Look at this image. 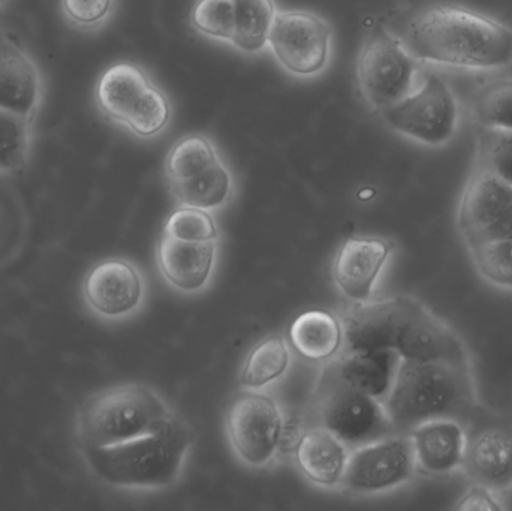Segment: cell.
Masks as SVG:
<instances>
[{
    "instance_id": "6da1fadb",
    "label": "cell",
    "mask_w": 512,
    "mask_h": 511,
    "mask_svg": "<svg viewBox=\"0 0 512 511\" xmlns=\"http://www.w3.org/2000/svg\"><path fill=\"white\" fill-rule=\"evenodd\" d=\"M384 24L421 65L468 71L512 65V27L465 6L418 3L400 9Z\"/></svg>"
},
{
    "instance_id": "7a4b0ae2",
    "label": "cell",
    "mask_w": 512,
    "mask_h": 511,
    "mask_svg": "<svg viewBox=\"0 0 512 511\" xmlns=\"http://www.w3.org/2000/svg\"><path fill=\"white\" fill-rule=\"evenodd\" d=\"M477 402L471 365L400 359L385 411L396 434H408L429 420H462Z\"/></svg>"
},
{
    "instance_id": "3957f363",
    "label": "cell",
    "mask_w": 512,
    "mask_h": 511,
    "mask_svg": "<svg viewBox=\"0 0 512 511\" xmlns=\"http://www.w3.org/2000/svg\"><path fill=\"white\" fill-rule=\"evenodd\" d=\"M191 429L176 416L153 434L113 446H80L92 473L101 482L116 488L165 489L173 486L182 473Z\"/></svg>"
},
{
    "instance_id": "277c9868",
    "label": "cell",
    "mask_w": 512,
    "mask_h": 511,
    "mask_svg": "<svg viewBox=\"0 0 512 511\" xmlns=\"http://www.w3.org/2000/svg\"><path fill=\"white\" fill-rule=\"evenodd\" d=\"M161 396L147 386L126 384L90 396L77 416L80 446L104 447L153 434L173 419Z\"/></svg>"
},
{
    "instance_id": "5b68a950",
    "label": "cell",
    "mask_w": 512,
    "mask_h": 511,
    "mask_svg": "<svg viewBox=\"0 0 512 511\" xmlns=\"http://www.w3.org/2000/svg\"><path fill=\"white\" fill-rule=\"evenodd\" d=\"M424 65L378 21L367 30L355 62L358 95L376 116L402 101L420 83Z\"/></svg>"
},
{
    "instance_id": "8992f818",
    "label": "cell",
    "mask_w": 512,
    "mask_h": 511,
    "mask_svg": "<svg viewBox=\"0 0 512 511\" xmlns=\"http://www.w3.org/2000/svg\"><path fill=\"white\" fill-rule=\"evenodd\" d=\"M388 129L426 147H442L456 137L460 107L447 81L424 71L420 83L402 101L379 114Z\"/></svg>"
},
{
    "instance_id": "52a82bcc",
    "label": "cell",
    "mask_w": 512,
    "mask_h": 511,
    "mask_svg": "<svg viewBox=\"0 0 512 511\" xmlns=\"http://www.w3.org/2000/svg\"><path fill=\"white\" fill-rule=\"evenodd\" d=\"M267 50L277 65L300 80L321 77L333 56V27L318 12L277 11Z\"/></svg>"
},
{
    "instance_id": "ba28073f",
    "label": "cell",
    "mask_w": 512,
    "mask_h": 511,
    "mask_svg": "<svg viewBox=\"0 0 512 511\" xmlns=\"http://www.w3.org/2000/svg\"><path fill=\"white\" fill-rule=\"evenodd\" d=\"M319 422L348 449L396 434L382 401L340 383L328 372L319 384Z\"/></svg>"
},
{
    "instance_id": "9c48e42d",
    "label": "cell",
    "mask_w": 512,
    "mask_h": 511,
    "mask_svg": "<svg viewBox=\"0 0 512 511\" xmlns=\"http://www.w3.org/2000/svg\"><path fill=\"white\" fill-rule=\"evenodd\" d=\"M417 474L408 434H391L349 453L342 486L358 495L385 494Z\"/></svg>"
},
{
    "instance_id": "30bf717a",
    "label": "cell",
    "mask_w": 512,
    "mask_h": 511,
    "mask_svg": "<svg viewBox=\"0 0 512 511\" xmlns=\"http://www.w3.org/2000/svg\"><path fill=\"white\" fill-rule=\"evenodd\" d=\"M457 224L468 249L512 239V185L475 167L460 200Z\"/></svg>"
},
{
    "instance_id": "8fae6325",
    "label": "cell",
    "mask_w": 512,
    "mask_h": 511,
    "mask_svg": "<svg viewBox=\"0 0 512 511\" xmlns=\"http://www.w3.org/2000/svg\"><path fill=\"white\" fill-rule=\"evenodd\" d=\"M283 423L282 411L270 396L242 393L227 413L228 438L245 464L267 467L282 446Z\"/></svg>"
},
{
    "instance_id": "7c38bea8",
    "label": "cell",
    "mask_w": 512,
    "mask_h": 511,
    "mask_svg": "<svg viewBox=\"0 0 512 511\" xmlns=\"http://www.w3.org/2000/svg\"><path fill=\"white\" fill-rule=\"evenodd\" d=\"M417 300L397 296L379 302H354L343 314L346 351L394 350Z\"/></svg>"
},
{
    "instance_id": "4fadbf2b",
    "label": "cell",
    "mask_w": 512,
    "mask_h": 511,
    "mask_svg": "<svg viewBox=\"0 0 512 511\" xmlns=\"http://www.w3.org/2000/svg\"><path fill=\"white\" fill-rule=\"evenodd\" d=\"M400 359L412 362L469 363L468 348L456 330L432 311L415 303L394 348Z\"/></svg>"
},
{
    "instance_id": "5bb4252c",
    "label": "cell",
    "mask_w": 512,
    "mask_h": 511,
    "mask_svg": "<svg viewBox=\"0 0 512 511\" xmlns=\"http://www.w3.org/2000/svg\"><path fill=\"white\" fill-rule=\"evenodd\" d=\"M417 473L427 477H450L462 470L468 429L454 417L429 420L408 432Z\"/></svg>"
},
{
    "instance_id": "9a60e30c",
    "label": "cell",
    "mask_w": 512,
    "mask_h": 511,
    "mask_svg": "<svg viewBox=\"0 0 512 511\" xmlns=\"http://www.w3.org/2000/svg\"><path fill=\"white\" fill-rule=\"evenodd\" d=\"M463 473L502 497L512 491V428L490 425L468 432Z\"/></svg>"
},
{
    "instance_id": "2e32d148",
    "label": "cell",
    "mask_w": 512,
    "mask_h": 511,
    "mask_svg": "<svg viewBox=\"0 0 512 511\" xmlns=\"http://www.w3.org/2000/svg\"><path fill=\"white\" fill-rule=\"evenodd\" d=\"M84 299L96 314L122 318L143 300V279L131 263L119 258L96 264L83 285Z\"/></svg>"
},
{
    "instance_id": "e0dca14e",
    "label": "cell",
    "mask_w": 512,
    "mask_h": 511,
    "mask_svg": "<svg viewBox=\"0 0 512 511\" xmlns=\"http://www.w3.org/2000/svg\"><path fill=\"white\" fill-rule=\"evenodd\" d=\"M391 245L378 237H349L333 263V278L343 296L366 302L390 257Z\"/></svg>"
},
{
    "instance_id": "ac0fdd59",
    "label": "cell",
    "mask_w": 512,
    "mask_h": 511,
    "mask_svg": "<svg viewBox=\"0 0 512 511\" xmlns=\"http://www.w3.org/2000/svg\"><path fill=\"white\" fill-rule=\"evenodd\" d=\"M215 255V242H182L162 234L158 266L168 284L183 293H197L212 276Z\"/></svg>"
},
{
    "instance_id": "d6986e66",
    "label": "cell",
    "mask_w": 512,
    "mask_h": 511,
    "mask_svg": "<svg viewBox=\"0 0 512 511\" xmlns=\"http://www.w3.org/2000/svg\"><path fill=\"white\" fill-rule=\"evenodd\" d=\"M41 98V78L23 48L0 35V108L30 117Z\"/></svg>"
},
{
    "instance_id": "ffe728a7",
    "label": "cell",
    "mask_w": 512,
    "mask_h": 511,
    "mask_svg": "<svg viewBox=\"0 0 512 511\" xmlns=\"http://www.w3.org/2000/svg\"><path fill=\"white\" fill-rule=\"evenodd\" d=\"M292 452L295 464L313 485L321 488L342 485L349 449L327 429L304 431Z\"/></svg>"
},
{
    "instance_id": "44dd1931",
    "label": "cell",
    "mask_w": 512,
    "mask_h": 511,
    "mask_svg": "<svg viewBox=\"0 0 512 511\" xmlns=\"http://www.w3.org/2000/svg\"><path fill=\"white\" fill-rule=\"evenodd\" d=\"M399 363L400 356L394 350L370 353L346 351L345 356L340 357L325 372L346 386L384 401L393 386Z\"/></svg>"
},
{
    "instance_id": "7402d4cb",
    "label": "cell",
    "mask_w": 512,
    "mask_h": 511,
    "mask_svg": "<svg viewBox=\"0 0 512 511\" xmlns=\"http://www.w3.org/2000/svg\"><path fill=\"white\" fill-rule=\"evenodd\" d=\"M152 84L149 72L137 63H116L101 75L96 86L99 110L108 119L123 126L126 117Z\"/></svg>"
},
{
    "instance_id": "603a6c76",
    "label": "cell",
    "mask_w": 512,
    "mask_h": 511,
    "mask_svg": "<svg viewBox=\"0 0 512 511\" xmlns=\"http://www.w3.org/2000/svg\"><path fill=\"white\" fill-rule=\"evenodd\" d=\"M288 333L295 353L310 362L330 360L345 342L342 321L321 309L298 315Z\"/></svg>"
},
{
    "instance_id": "cb8c5ba5",
    "label": "cell",
    "mask_w": 512,
    "mask_h": 511,
    "mask_svg": "<svg viewBox=\"0 0 512 511\" xmlns=\"http://www.w3.org/2000/svg\"><path fill=\"white\" fill-rule=\"evenodd\" d=\"M170 186L180 206L197 207L210 212L225 206L231 200L234 177L224 159H221L198 176L183 182L170 183Z\"/></svg>"
},
{
    "instance_id": "d4e9b609",
    "label": "cell",
    "mask_w": 512,
    "mask_h": 511,
    "mask_svg": "<svg viewBox=\"0 0 512 511\" xmlns=\"http://www.w3.org/2000/svg\"><path fill=\"white\" fill-rule=\"evenodd\" d=\"M234 36L231 47L246 56L267 51L268 36L276 18L274 0H234Z\"/></svg>"
},
{
    "instance_id": "484cf974",
    "label": "cell",
    "mask_w": 512,
    "mask_h": 511,
    "mask_svg": "<svg viewBox=\"0 0 512 511\" xmlns=\"http://www.w3.org/2000/svg\"><path fill=\"white\" fill-rule=\"evenodd\" d=\"M221 159V153L209 135L189 134L176 141L168 152L165 176L170 183L183 182L203 173Z\"/></svg>"
},
{
    "instance_id": "4316f807",
    "label": "cell",
    "mask_w": 512,
    "mask_h": 511,
    "mask_svg": "<svg viewBox=\"0 0 512 511\" xmlns=\"http://www.w3.org/2000/svg\"><path fill=\"white\" fill-rule=\"evenodd\" d=\"M291 353L282 336H268L251 351L243 368L242 386L261 390L283 377L289 368Z\"/></svg>"
},
{
    "instance_id": "83f0119b",
    "label": "cell",
    "mask_w": 512,
    "mask_h": 511,
    "mask_svg": "<svg viewBox=\"0 0 512 511\" xmlns=\"http://www.w3.org/2000/svg\"><path fill=\"white\" fill-rule=\"evenodd\" d=\"M471 113L478 128L512 131V78L483 84L472 98Z\"/></svg>"
},
{
    "instance_id": "f1b7e54d",
    "label": "cell",
    "mask_w": 512,
    "mask_h": 511,
    "mask_svg": "<svg viewBox=\"0 0 512 511\" xmlns=\"http://www.w3.org/2000/svg\"><path fill=\"white\" fill-rule=\"evenodd\" d=\"M173 117V105L164 89L155 83L144 93L134 110L126 117L125 126L141 140H153L164 134Z\"/></svg>"
},
{
    "instance_id": "f546056e",
    "label": "cell",
    "mask_w": 512,
    "mask_h": 511,
    "mask_svg": "<svg viewBox=\"0 0 512 511\" xmlns=\"http://www.w3.org/2000/svg\"><path fill=\"white\" fill-rule=\"evenodd\" d=\"M30 117L0 108V174L20 173L30 150Z\"/></svg>"
},
{
    "instance_id": "4dcf8cb0",
    "label": "cell",
    "mask_w": 512,
    "mask_h": 511,
    "mask_svg": "<svg viewBox=\"0 0 512 511\" xmlns=\"http://www.w3.org/2000/svg\"><path fill=\"white\" fill-rule=\"evenodd\" d=\"M234 0H197L189 21L192 29L204 38L231 45L234 36Z\"/></svg>"
},
{
    "instance_id": "1f68e13d",
    "label": "cell",
    "mask_w": 512,
    "mask_h": 511,
    "mask_svg": "<svg viewBox=\"0 0 512 511\" xmlns=\"http://www.w3.org/2000/svg\"><path fill=\"white\" fill-rule=\"evenodd\" d=\"M478 275L493 287L512 291V239L469 248Z\"/></svg>"
},
{
    "instance_id": "d6a6232c",
    "label": "cell",
    "mask_w": 512,
    "mask_h": 511,
    "mask_svg": "<svg viewBox=\"0 0 512 511\" xmlns=\"http://www.w3.org/2000/svg\"><path fill=\"white\" fill-rule=\"evenodd\" d=\"M475 167L484 168L512 185V131L478 129Z\"/></svg>"
},
{
    "instance_id": "836d02e7",
    "label": "cell",
    "mask_w": 512,
    "mask_h": 511,
    "mask_svg": "<svg viewBox=\"0 0 512 511\" xmlns=\"http://www.w3.org/2000/svg\"><path fill=\"white\" fill-rule=\"evenodd\" d=\"M164 236L182 242H215L219 237V231L209 210L180 206L168 218Z\"/></svg>"
},
{
    "instance_id": "e575fe53",
    "label": "cell",
    "mask_w": 512,
    "mask_h": 511,
    "mask_svg": "<svg viewBox=\"0 0 512 511\" xmlns=\"http://www.w3.org/2000/svg\"><path fill=\"white\" fill-rule=\"evenodd\" d=\"M116 0H62L66 17L80 27L102 26L114 11Z\"/></svg>"
},
{
    "instance_id": "d590c367",
    "label": "cell",
    "mask_w": 512,
    "mask_h": 511,
    "mask_svg": "<svg viewBox=\"0 0 512 511\" xmlns=\"http://www.w3.org/2000/svg\"><path fill=\"white\" fill-rule=\"evenodd\" d=\"M504 509L502 503H499V497L493 494L490 489L484 486L474 485L459 498V503L454 506V510L459 511H499Z\"/></svg>"
},
{
    "instance_id": "8d00e7d4",
    "label": "cell",
    "mask_w": 512,
    "mask_h": 511,
    "mask_svg": "<svg viewBox=\"0 0 512 511\" xmlns=\"http://www.w3.org/2000/svg\"><path fill=\"white\" fill-rule=\"evenodd\" d=\"M0 2H2V0H0Z\"/></svg>"
}]
</instances>
